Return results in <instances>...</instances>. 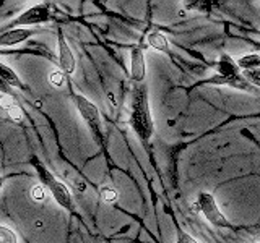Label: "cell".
I'll return each mask as SVG.
<instances>
[{
    "label": "cell",
    "instance_id": "8992f818",
    "mask_svg": "<svg viewBox=\"0 0 260 243\" xmlns=\"http://www.w3.org/2000/svg\"><path fill=\"white\" fill-rule=\"evenodd\" d=\"M146 76V62L140 47L134 46L130 51V78L134 83H142Z\"/></svg>",
    "mask_w": 260,
    "mask_h": 243
},
{
    "label": "cell",
    "instance_id": "5b68a950",
    "mask_svg": "<svg viewBox=\"0 0 260 243\" xmlns=\"http://www.w3.org/2000/svg\"><path fill=\"white\" fill-rule=\"evenodd\" d=\"M51 18V7L49 5H35L28 8L26 12H23L18 18L15 20V24H20V26H31V24H41L46 23Z\"/></svg>",
    "mask_w": 260,
    "mask_h": 243
},
{
    "label": "cell",
    "instance_id": "6da1fadb",
    "mask_svg": "<svg viewBox=\"0 0 260 243\" xmlns=\"http://www.w3.org/2000/svg\"><path fill=\"white\" fill-rule=\"evenodd\" d=\"M130 125L134 132L140 138L143 144H148L153 136V118L150 112V102H148V89L145 85L135 88L134 97H132V110H130Z\"/></svg>",
    "mask_w": 260,
    "mask_h": 243
},
{
    "label": "cell",
    "instance_id": "7a4b0ae2",
    "mask_svg": "<svg viewBox=\"0 0 260 243\" xmlns=\"http://www.w3.org/2000/svg\"><path fill=\"white\" fill-rule=\"evenodd\" d=\"M73 102H75L77 109L80 112V115L83 117V120L86 122V125L89 128V132L93 133L94 141L104 148V138H103V125H101V118H100V110H98L96 105L88 101L83 96H73Z\"/></svg>",
    "mask_w": 260,
    "mask_h": 243
},
{
    "label": "cell",
    "instance_id": "9a60e30c",
    "mask_svg": "<svg viewBox=\"0 0 260 243\" xmlns=\"http://www.w3.org/2000/svg\"><path fill=\"white\" fill-rule=\"evenodd\" d=\"M31 198L36 202H43L46 199V191H44L43 183H36V185L31 186Z\"/></svg>",
    "mask_w": 260,
    "mask_h": 243
},
{
    "label": "cell",
    "instance_id": "9c48e42d",
    "mask_svg": "<svg viewBox=\"0 0 260 243\" xmlns=\"http://www.w3.org/2000/svg\"><path fill=\"white\" fill-rule=\"evenodd\" d=\"M146 43L148 46H151L153 49H156L158 52H165V54H171L169 51V43L165 34H161V32H150L148 36H146Z\"/></svg>",
    "mask_w": 260,
    "mask_h": 243
},
{
    "label": "cell",
    "instance_id": "5bb4252c",
    "mask_svg": "<svg viewBox=\"0 0 260 243\" xmlns=\"http://www.w3.org/2000/svg\"><path fill=\"white\" fill-rule=\"evenodd\" d=\"M49 83L54 88H62L65 85V73L60 70H52L49 73Z\"/></svg>",
    "mask_w": 260,
    "mask_h": 243
},
{
    "label": "cell",
    "instance_id": "7c38bea8",
    "mask_svg": "<svg viewBox=\"0 0 260 243\" xmlns=\"http://www.w3.org/2000/svg\"><path fill=\"white\" fill-rule=\"evenodd\" d=\"M100 196L104 202H108V205H114V202H117L119 199V193L112 188V186H101L100 188Z\"/></svg>",
    "mask_w": 260,
    "mask_h": 243
},
{
    "label": "cell",
    "instance_id": "277c9868",
    "mask_svg": "<svg viewBox=\"0 0 260 243\" xmlns=\"http://www.w3.org/2000/svg\"><path fill=\"white\" fill-rule=\"evenodd\" d=\"M197 201L200 205V213L205 216V219L210 224H213L215 227H223V229H228V227H230V222H228L226 216L221 213V209L218 208L213 194L208 191H202L199 194Z\"/></svg>",
    "mask_w": 260,
    "mask_h": 243
},
{
    "label": "cell",
    "instance_id": "2e32d148",
    "mask_svg": "<svg viewBox=\"0 0 260 243\" xmlns=\"http://www.w3.org/2000/svg\"><path fill=\"white\" fill-rule=\"evenodd\" d=\"M5 110L8 112V115H10L15 122H21V120H23V110H21L15 102H13L12 105H8V107H7Z\"/></svg>",
    "mask_w": 260,
    "mask_h": 243
},
{
    "label": "cell",
    "instance_id": "8fae6325",
    "mask_svg": "<svg viewBox=\"0 0 260 243\" xmlns=\"http://www.w3.org/2000/svg\"><path fill=\"white\" fill-rule=\"evenodd\" d=\"M238 67L244 68L246 71L260 68V55H258V54H247V55H242L241 59L238 60Z\"/></svg>",
    "mask_w": 260,
    "mask_h": 243
},
{
    "label": "cell",
    "instance_id": "e0dca14e",
    "mask_svg": "<svg viewBox=\"0 0 260 243\" xmlns=\"http://www.w3.org/2000/svg\"><path fill=\"white\" fill-rule=\"evenodd\" d=\"M244 76L249 81V83L260 86V68L257 70H249V71H244Z\"/></svg>",
    "mask_w": 260,
    "mask_h": 243
},
{
    "label": "cell",
    "instance_id": "52a82bcc",
    "mask_svg": "<svg viewBox=\"0 0 260 243\" xmlns=\"http://www.w3.org/2000/svg\"><path fill=\"white\" fill-rule=\"evenodd\" d=\"M59 62H60V67L62 71H65V75H72L75 71L77 67V60H75V55H73L72 49L69 47L67 40H65L63 34L59 31Z\"/></svg>",
    "mask_w": 260,
    "mask_h": 243
},
{
    "label": "cell",
    "instance_id": "ac0fdd59",
    "mask_svg": "<svg viewBox=\"0 0 260 243\" xmlns=\"http://www.w3.org/2000/svg\"><path fill=\"white\" fill-rule=\"evenodd\" d=\"M177 243H199V241L195 240L192 235L181 232V233H179V237H177Z\"/></svg>",
    "mask_w": 260,
    "mask_h": 243
},
{
    "label": "cell",
    "instance_id": "d6986e66",
    "mask_svg": "<svg viewBox=\"0 0 260 243\" xmlns=\"http://www.w3.org/2000/svg\"><path fill=\"white\" fill-rule=\"evenodd\" d=\"M252 243H260V241H252Z\"/></svg>",
    "mask_w": 260,
    "mask_h": 243
},
{
    "label": "cell",
    "instance_id": "4fadbf2b",
    "mask_svg": "<svg viewBox=\"0 0 260 243\" xmlns=\"http://www.w3.org/2000/svg\"><path fill=\"white\" fill-rule=\"evenodd\" d=\"M0 243H18V237L12 229L2 225L0 227Z\"/></svg>",
    "mask_w": 260,
    "mask_h": 243
},
{
    "label": "cell",
    "instance_id": "30bf717a",
    "mask_svg": "<svg viewBox=\"0 0 260 243\" xmlns=\"http://www.w3.org/2000/svg\"><path fill=\"white\" fill-rule=\"evenodd\" d=\"M0 75H2L4 83L10 85L12 88H23L21 79H20L18 76H16V73H15L12 68H8L5 63L0 65Z\"/></svg>",
    "mask_w": 260,
    "mask_h": 243
},
{
    "label": "cell",
    "instance_id": "ba28073f",
    "mask_svg": "<svg viewBox=\"0 0 260 243\" xmlns=\"http://www.w3.org/2000/svg\"><path fill=\"white\" fill-rule=\"evenodd\" d=\"M35 31L28 29V28H16V29H10V31H5L2 36H0V46L8 47V46H16L23 43V40L29 39Z\"/></svg>",
    "mask_w": 260,
    "mask_h": 243
},
{
    "label": "cell",
    "instance_id": "3957f363",
    "mask_svg": "<svg viewBox=\"0 0 260 243\" xmlns=\"http://www.w3.org/2000/svg\"><path fill=\"white\" fill-rule=\"evenodd\" d=\"M35 167H36L43 183L47 185L49 191L52 193V196L57 201V205H59L60 208H63V209H67V211H72L73 209V199H72L70 190L62 182L57 180V178L51 172H49L47 169H44L41 164H38V162H35Z\"/></svg>",
    "mask_w": 260,
    "mask_h": 243
}]
</instances>
